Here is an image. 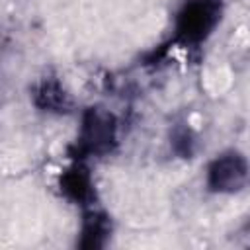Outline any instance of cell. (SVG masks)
<instances>
[{"label":"cell","instance_id":"obj_5","mask_svg":"<svg viewBox=\"0 0 250 250\" xmlns=\"http://www.w3.org/2000/svg\"><path fill=\"white\" fill-rule=\"evenodd\" d=\"M39 96L45 100V107H64V92L59 88V84H43Z\"/></svg>","mask_w":250,"mask_h":250},{"label":"cell","instance_id":"obj_4","mask_svg":"<svg viewBox=\"0 0 250 250\" xmlns=\"http://www.w3.org/2000/svg\"><path fill=\"white\" fill-rule=\"evenodd\" d=\"M64 191L74 199H86L90 193V180L82 170H70L62 180Z\"/></svg>","mask_w":250,"mask_h":250},{"label":"cell","instance_id":"obj_3","mask_svg":"<svg viewBox=\"0 0 250 250\" xmlns=\"http://www.w3.org/2000/svg\"><path fill=\"white\" fill-rule=\"evenodd\" d=\"M111 141H113L111 117L98 111L88 113L82 127V139H80L82 148L88 152H100V150H105Z\"/></svg>","mask_w":250,"mask_h":250},{"label":"cell","instance_id":"obj_1","mask_svg":"<svg viewBox=\"0 0 250 250\" xmlns=\"http://www.w3.org/2000/svg\"><path fill=\"white\" fill-rule=\"evenodd\" d=\"M246 182V160L236 154L219 156L209 168V186L217 191H236Z\"/></svg>","mask_w":250,"mask_h":250},{"label":"cell","instance_id":"obj_2","mask_svg":"<svg viewBox=\"0 0 250 250\" xmlns=\"http://www.w3.org/2000/svg\"><path fill=\"white\" fill-rule=\"evenodd\" d=\"M215 20H217V6L213 2H209V0L193 2L182 14L180 33H182V37H186L189 41H197V39L205 37V33L215 25Z\"/></svg>","mask_w":250,"mask_h":250}]
</instances>
